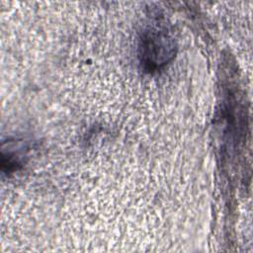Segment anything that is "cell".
Instances as JSON below:
<instances>
[{
	"instance_id": "1",
	"label": "cell",
	"mask_w": 253,
	"mask_h": 253,
	"mask_svg": "<svg viewBox=\"0 0 253 253\" xmlns=\"http://www.w3.org/2000/svg\"><path fill=\"white\" fill-rule=\"evenodd\" d=\"M176 49L175 39L165 26H149L138 40L139 64L145 72H155L173 59Z\"/></svg>"
}]
</instances>
